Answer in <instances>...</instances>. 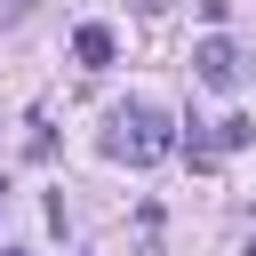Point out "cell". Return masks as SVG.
I'll use <instances>...</instances> for the list:
<instances>
[{"mask_svg": "<svg viewBox=\"0 0 256 256\" xmlns=\"http://www.w3.org/2000/svg\"><path fill=\"white\" fill-rule=\"evenodd\" d=\"M104 152L128 160V168H160V160L176 152V128H168V112H160L152 96H128V104L104 120Z\"/></svg>", "mask_w": 256, "mask_h": 256, "instance_id": "cell-1", "label": "cell"}, {"mask_svg": "<svg viewBox=\"0 0 256 256\" xmlns=\"http://www.w3.org/2000/svg\"><path fill=\"white\" fill-rule=\"evenodd\" d=\"M192 72H200V88H216V96H232L240 88V72H248V56L224 40V32H208L200 48H192Z\"/></svg>", "mask_w": 256, "mask_h": 256, "instance_id": "cell-2", "label": "cell"}, {"mask_svg": "<svg viewBox=\"0 0 256 256\" xmlns=\"http://www.w3.org/2000/svg\"><path fill=\"white\" fill-rule=\"evenodd\" d=\"M72 56H80V72H104V64L120 56V40H112V24H80V32H72Z\"/></svg>", "mask_w": 256, "mask_h": 256, "instance_id": "cell-3", "label": "cell"}, {"mask_svg": "<svg viewBox=\"0 0 256 256\" xmlns=\"http://www.w3.org/2000/svg\"><path fill=\"white\" fill-rule=\"evenodd\" d=\"M216 144H224V152H240V144H256V120H240V112H232V120H216Z\"/></svg>", "mask_w": 256, "mask_h": 256, "instance_id": "cell-4", "label": "cell"}, {"mask_svg": "<svg viewBox=\"0 0 256 256\" xmlns=\"http://www.w3.org/2000/svg\"><path fill=\"white\" fill-rule=\"evenodd\" d=\"M24 16H32V0H0V32H16Z\"/></svg>", "mask_w": 256, "mask_h": 256, "instance_id": "cell-5", "label": "cell"}, {"mask_svg": "<svg viewBox=\"0 0 256 256\" xmlns=\"http://www.w3.org/2000/svg\"><path fill=\"white\" fill-rule=\"evenodd\" d=\"M128 8H136V16H168L176 0H128Z\"/></svg>", "mask_w": 256, "mask_h": 256, "instance_id": "cell-6", "label": "cell"}, {"mask_svg": "<svg viewBox=\"0 0 256 256\" xmlns=\"http://www.w3.org/2000/svg\"><path fill=\"white\" fill-rule=\"evenodd\" d=\"M240 256H256V240H248V248H240Z\"/></svg>", "mask_w": 256, "mask_h": 256, "instance_id": "cell-7", "label": "cell"}, {"mask_svg": "<svg viewBox=\"0 0 256 256\" xmlns=\"http://www.w3.org/2000/svg\"><path fill=\"white\" fill-rule=\"evenodd\" d=\"M8 256H24V248H8Z\"/></svg>", "mask_w": 256, "mask_h": 256, "instance_id": "cell-8", "label": "cell"}, {"mask_svg": "<svg viewBox=\"0 0 256 256\" xmlns=\"http://www.w3.org/2000/svg\"><path fill=\"white\" fill-rule=\"evenodd\" d=\"M0 200H8V184H0Z\"/></svg>", "mask_w": 256, "mask_h": 256, "instance_id": "cell-9", "label": "cell"}]
</instances>
